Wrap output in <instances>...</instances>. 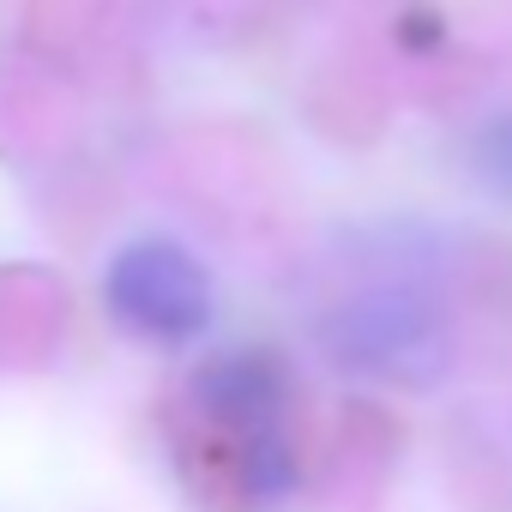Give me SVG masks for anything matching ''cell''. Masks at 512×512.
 I'll list each match as a JSON object with an SVG mask.
<instances>
[{
	"label": "cell",
	"instance_id": "obj_1",
	"mask_svg": "<svg viewBox=\"0 0 512 512\" xmlns=\"http://www.w3.org/2000/svg\"><path fill=\"white\" fill-rule=\"evenodd\" d=\"M326 350L338 368H350L362 380L428 392L452 368L458 344H452V326L434 296H422L410 284H374V290H356L326 320Z\"/></svg>",
	"mask_w": 512,
	"mask_h": 512
},
{
	"label": "cell",
	"instance_id": "obj_2",
	"mask_svg": "<svg viewBox=\"0 0 512 512\" xmlns=\"http://www.w3.org/2000/svg\"><path fill=\"white\" fill-rule=\"evenodd\" d=\"M103 302L139 344H187L211 326V272L169 235H139L115 247L103 272Z\"/></svg>",
	"mask_w": 512,
	"mask_h": 512
},
{
	"label": "cell",
	"instance_id": "obj_3",
	"mask_svg": "<svg viewBox=\"0 0 512 512\" xmlns=\"http://www.w3.org/2000/svg\"><path fill=\"white\" fill-rule=\"evenodd\" d=\"M476 175L500 193H512V115H494L476 133Z\"/></svg>",
	"mask_w": 512,
	"mask_h": 512
}]
</instances>
